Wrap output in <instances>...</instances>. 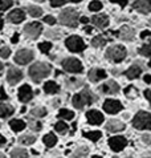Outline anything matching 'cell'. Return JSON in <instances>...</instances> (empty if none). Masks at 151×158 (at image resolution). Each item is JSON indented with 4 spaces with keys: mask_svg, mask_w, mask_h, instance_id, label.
I'll return each mask as SVG.
<instances>
[{
    "mask_svg": "<svg viewBox=\"0 0 151 158\" xmlns=\"http://www.w3.org/2000/svg\"><path fill=\"white\" fill-rule=\"evenodd\" d=\"M49 73H51V65L45 63H36L29 68V76L36 82L41 81L47 76H49Z\"/></svg>",
    "mask_w": 151,
    "mask_h": 158,
    "instance_id": "1",
    "label": "cell"
},
{
    "mask_svg": "<svg viewBox=\"0 0 151 158\" xmlns=\"http://www.w3.org/2000/svg\"><path fill=\"white\" fill-rule=\"evenodd\" d=\"M106 57L113 63H121L126 57V49L122 45H113L106 51Z\"/></svg>",
    "mask_w": 151,
    "mask_h": 158,
    "instance_id": "2",
    "label": "cell"
},
{
    "mask_svg": "<svg viewBox=\"0 0 151 158\" xmlns=\"http://www.w3.org/2000/svg\"><path fill=\"white\" fill-rule=\"evenodd\" d=\"M77 21H78V15L74 10H64L60 14V23L64 25H68V27H77Z\"/></svg>",
    "mask_w": 151,
    "mask_h": 158,
    "instance_id": "3",
    "label": "cell"
},
{
    "mask_svg": "<svg viewBox=\"0 0 151 158\" xmlns=\"http://www.w3.org/2000/svg\"><path fill=\"white\" fill-rule=\"evenodd\" d=\"M133 125L137 129H149L151 128V114L147 112H139L133 120Z\"/></svg>",
    "mask_w": 151,
    "mask_h": 158,
    "instance_id": "4",
    "label": "cell"
},
{
    "mask_svg": "<svg viewBox=\"0 0 151 158\" xmlns=\"http://www.w3.org/2000/svg\"><path fill=\"white\" fill-rule=\"evenodd\" d=\"M63 68L66 72H70V73H81L82 72V64L80 63L77 59H73V57L65 59L63 61Z\"/></svg>",
    "mask_w": 151,
    "mask_h": 158,
    "instance_id": "5",
    "label": "cell"
},
{
    "mask_svg": "<svg viewBox=\"0 0 151 158\" xmlns=\"http://www.w3.org/2000/svg\"><path fill=\"white\" fill-rule=\"evenodd\" d=\"M65 44L68 47V49L72 52H82L85 49V44H84L82 39L78 36H70Z\"/></svg>",
    "mask_w": 151,
    "mask_h": 158,
    "instance_id": "6",
    "label": "cell"
},
{
    "mask_svg": "<svg viewBox=\"0 0 151 158\" xmlns=\"http://www.w3.org/2000/svg\"><path fill=\"white\" fill-rule=\"evenodd\" d=\"M32 59H33V52L29 49H21L15 55V61L20 65L28 64Z\"/></svg>",
    "mask_w": 151,
    "mask_h": 158,
    "instance_id": "7",
    "label": "cell"
},
{
    "mask_svg": "<svg viewBox=\"0 0 151 158\" xmlns=\"http://www.w3.org/2000/svg\"><path fill=\"white\" fill-rule=\"evenodd\" d=\"M41 31H43V27H41V24L40 23H31L28 25H25V28H24L25 35L27 36H29L31 39L39 37V35L41 33Z\"/></svg>",
    "mask_w": 151,
    "mask_h": 158,
    "instance_id": "8",
    "label": "cell"
},
{
    "mask_svg": "<svg viewBox=\"0 0 151 158\" xmlns=\"http://www.w3.org/2000/svg\"><path fill=\"white\" fill-rule=\"evenodd\" d=\"M104 109L105 112L110 113V114H115V113H118L122 109V104L117 100H108L104 104Z\"/></svg>",
    "mask_w": 151,
    "mask_h": 158,
    "instance_id": "9",
    "label": "cell"
},
{
    "mask_svg": "<svg viewBox=\"0 0 151 158\" xmlns=\"http://www.w3.org/2000/svg\"><path fill=\"white\" fill-rule=\"evenodd\" d=\"M21 78H23V72L20 69H16V68H10L8 69V73H7V81L10 82L11 85H15L17 84Z\"/></svg>",
    "mask_w": 151,
    "mask_h": 158,
    "instance_id": "10",
    "label": "cell"
},
{
    "mask_svg": "<svg viewBox=\"0 0 151 158\" xmlns=\"http://www.w3.org/2000/svg\"><path fill=\"white\" fill-rule=\"evenodd\" d=\"M109 145L114 152H121L122 149H125V146L127 145V141L123 137L117 135V137H112L109 139Z\"/></svg>",
    "mask_w": 151,
    "mask_h": 158,
    "instance_id": "11",
    "label": "cell"
},
{
    "mask_svg": "<svg viewBox=\"0 0 151 158\" xmlns=\"http://www.w3.org/2000/svg\"><path fill=\"white\" fill-rule=\"evenodd\" d=\"M134 8L141 14H150L151 12V0H137Z\"/></svg>",
    "mask_w": 151,
    "mask_h": 158,
    "instance_id": "12",
    "label": "cell"
},
{
    "mask_svg": "<svg viewBox=\"0 0 151 158\" xmlns=\"http://www.w3.org/2000/svg\"><path fill=\"white\" fill-rule=\"evenodd\" d=\"M32 97H33V92L29 85H23L19 89V98L21 102H28Z\"/></svg>",
    "mask_w": 151,
    "mask_h": 158,
    "instance_id": "13",
    "label": "cell"
},
{
    "mask_svg": "<svg viewBox=\"0 0 151 158\" xmlns=\"http://www.w3.org/2000/svg\"><path fill=\"white\" fill-rule=\"evenodd\" d=\"M119 90V86L115 81H108L101 86V92L106 94H117Z\"/></svg>",
    "mask_w": 151,
    "mask_h": 158,
    "instance_id": "14",
    "label": "cell"
},
{
    "mask_svg": "<svg viewBox=\"0 0 151 158\" xmlns=\"http://www.w3.org/2000/svg\"><path fill=\"white\" fill-rule=\"evenodd\" d=\"M86 117H88V121L90 122L92 125H100V124H102V121H104V116H102L98 110H89L86 113Z\"/></svg>",
    "mask_w": 151,
    "mask_h": 158,
    "instance_id": "15",
    "label": "cell"
},
{
    "mask_svg": "<svg viewBox=\"0 0 151 158\" xmlns=\"http://www.w3.org/2000/svg\"><path fill=\"white\" fill-rule=\"evenodd\" d=\"M118 36L122 39V40H126V41H131L133 39L135 36V32L134 29H131L130 27H127V25H123V27L119 29L118 32Z\"/></svg>",
    "mask_w": 151,
    "mask_h": 158,
    "instance_id": "16",
    "label": "cell"
},
{
    "mask_svg": "<svg viewBox=\"0 0 151 158\" xmlns=\"http://www.w3.org/2000/svg\"><path fill=\"white\" fill-rule=\"evenodd\" d=\"M125 129V124L118 120H110L108 124H106V130L112 131V133H115V131H121Z\"/></svg>",
    "mask_w": 151,
    "mask_h": 158,
    "instance_id": "17",
    "label": "cell"
},
{
    "mask_svg": "<svg viewBox=\"0 0 151 158\" xmlns=\"http://www.w3.org/2000/svg\"><path fill=\"white\" fill-rule=\"evenodd\" d=\"M106 77V72L104 69H92L90 72H89V80L93 81V82H97L98 80H102V78Z\"/></svg>",
    "mask_w": 151,
    "mask_h": 158,
    "instance_id": "18",
    "label": "cell"
},
{
    "mask_svg": "<svg viewBox=\"0 0 151 158\" xmlns=\"http://www.w3.org/2000/svg\"><path fill=\"white\" fill-rule=\"evenodd\" d=\"M92 23L98 28H105V27H108V24H109V19L106 15H97V16H93Z\"/></svg>",
    "mask_w": 151,
    "mask_h": 158,
    "instance_id": "19",
    "label": "cell"
},
{
    "mask_svg": "<svg viewBox=\"0 0 151 158\" xmlns=\"http://www.w3.org/2000/svg\"><path fill=\"white\" fill-rule=\"evenodd\" d=\"M25 19V14L23 10H13L10 15H8V20L12 23H20Z\"/></svg>",
    "mask_w": 151,
    "mask_h": 158,
    "instance_id": "20",
    "label": "cell"
},
{
    "mask_svg": "<svg viewBox=\"0 0 151 158\" xmlns=\"http://www.w3.org/2000/svg\"><path fill=\"white\" fill-rule=\"evenodd\" d=\"M12 113H13V106L7 104H0V117L2 118L10 117Z\"/></svg>",
    "mask_w": 151,
    "mask_h": 158,
    "instance_id": "21",
    "label": "cell"
},
{
    "mask_svg": "<svg viewBox=\"0 0 151 158\" xmlns=\"http://www.w3.org/2000/svg\"><path fill=\"white\" fill-rule=\"evenodd\" d=\"M80 96H81V98L84 101V104L85 105H90L93 101H94V96L92 94V92L90 90H82L81 93H80Z\"/></svg>",
    "mask_w": 151,
    "mask_h": 158,
    "instance_id": "22",
    "label": "cell"
},
{
    "mask_svg": "<svg viewBox=\"0 0 151 158\" xmlns=\"http://www.w3.org/2000/svg\"><path fill=\"white\" fill-rule=\"evenodd\" d=\"M44 90H45L48 94H55V93L59 92V85H57L56 82H53V81H49V82H47V84L44 85Z\"/></svg>",
    "mask_w": 151,
    "mask_h": 158,
    "instance_id": "23",
    "label": "cell"
},
{
    "mask_svg": "<svg viewBox=\"0 0 151 158\" xmlns=\"http://www.w3.org/2000/svg\"><path fill=\"white\" fill-rule=\"evenodd\" d=\"M11 157L12 158H28V153H27L25 149L16 148V149H13V150H12Z\"/></svg>",
    "mask_w": 151,
    "mask_h": 158,
    "instance_id": "24",
    "label": "cell"
},
{
    "mask_svg": "<svg viewBox=\"0 0 151 158\" xmlns=\"http://www.w3.org/2000/svg\"><path fill=\"white\" fill-rule=\"evenodd\" d=\"M125 74H126L129 78H135V77H138L139 74H141V68L137 67V65H134V67H130L126 71Z\"/></svg>",
    "mask_w": 151,
    "mask_h": 158,
    "instance_id": "25",
    "label": "cell"
},
{
    "mask_svg": "<svg viewBox=\"0 0 151 158\" xmlns=\"http://www.w3.org/2000/svg\"><path fill=\"white\" fill-rule=\"evenodd\" d=\"M10 125H11L12 130H15V131H20L25 128V122L21 121V120H12L10 122Z\"/></svg>",
    "mask_w": 151,
    "mask_h": 158,
    "instance_id": "26",
    "label": "cell"
},
{
    "mask_svg": "<svg viewBox=\"0 0 151 158\" xmlns=\"http://www.w3.org/2000/svg\"><path fill=\"white\" fill-rule=\"evenodd\" d=\"M56 142H57V138H56L55 134H47L45 137H44V143H45L48 148L55 146Z\"/></svg>",
    "mask_w": 151,
    "mask_h": 158,
    "instance_id": "27",
    "label": "cell"
},
{
    "mask_svg": "<svg viewBox=\"0 0 151 158\" xmlns=\"http://www.w3.org/2000/svg\"><path fill=\"white\" fill-rule=\"evenodd\" d=\"M28 12H29V15L33 16V17H39V16L43 15V10L40 7H37V6H29L28 7Z\"/></svg>",
    "mask_w": 151,
    "mask_h": 158,
    "instance_id": "28",
    "label": "cell"
},
{
    "mask_svg": "<svg viewBox=\"0 0 151 158\" xmlns=\"http://www.w3.org/2000/svg\"><path fill=\"white\" fill-rule=\"evenodd\" d=\"M84 137H86L89 139H92V141H97V139L101 138V131H86V133H84Z\"/></svg>",
    "mask_w": 151,
    "mask_h": 158,
    "instance_id": "29",
    "label": "cell"
},
{
    "mask_svg": "<svg viewBox=\"0 0 151 158\" xmlns=\"http://www.w3.org/2000/svg\"><path fill=\"white\" fill-rule=\"evenodd\" d=\"M36 141V137L35 135H21L19 138V142L23 143V145H31Z\"/></svg>",
    "mask_w": 151,
    "mask_h": 158,
    "instance_id": "30",
    "label": "cell"
},
{
    "mask_svg": "<svg viewBox=\"0 0 151 158\" xmlns=\"http://www.w3.org/2000/svg\"><path fill=\"white\" fill-rule=\"evenodd\" d=\"M88 148H78L77 150H74L73 152V154H72V157L73 158H84L86 154H88Z\"/></svg>",
    "mask_w": 151,
    "mask_h": 158,
    "instance_id": "31",
    "label": "cell"
},
{
    "mask_svg": "<svg viewBox=\"0 0 151 158\" xmlns=\"http://www.w3.org/2000/svg\"><path fill=\"white\" fill-rule=\"evenodd\" d=\"M73 105H74V108H77V109H82L84 106H85V104H84V101H82L80 94L73 96Z\"/></svg>",
    "mask_w": 151,
    "mask_h": 158,
    "instance_id": "32",
    "label": "cell"
},
{
    "mask_svg": "<svg viewBox=\"0 0 151 158\" xmlns=\"http://www.w3.org/2000/svg\"><path fill=\"white\" fill-rule=\"evenodd\" d=\"M59 117L65 118V120H72V118L74 117V113L68 110V109H61L60 113H59Z\"/></svg>",
    "mask_w": 151,
    "mask_h": 158,
    "instance_id": "33",
    "label": "cell"
},
{
    "mask_svg": "<svg viewBox=\"0 0 151 158\" xmlns=\"http://www.w3.org/2000/svg\"><path fill=\"white\" fill-rule=\"evenodd\" d=\"M31 114L35 117H44L47 114V109L45 108H35V109H32Z\"/></svg>",
    "mask_w": 151,
    "mask_h": 158,
    "instance_id": "34",
    "label": "cell"
},
{
    "mask_svg": "<svg viewBox=\"0 0 151 158\" xmlns=\"http://www.w3.org/2000/svg\"><path fill=\"white\" fill-rule=\"evenodd\" d=\"M92 44H93L94 47H104L105 44H106V39H105L104 36H97V37L93 39Z\"/></svg>",
    "mask_w": 151,
    "mask_h": 158,
    "instance_id": "35",
    "label": "cell"
},
{
    "mask_svg": "<svg viewBox=\"0 0 151 158\" xmlns=\"http://www.w3.org/2000/svg\"><path fill=\"white\" fill-rule=\"evenodd\" d=\"M139 53L143 55V56H151V43L145 44V45L139 49Z\"/></svg>",
    "mask_w": 151,
    "mask_h": 158,
    "instance_id": "36",
    "label": "cell"
},
{
    "mask_svg": "<svg viewBox=\"0 0 151 158\" xmlns=\"http://www.w3.org/2000/svg\"><path fill=\"white\" fill-rule=\"evenodd\" d=\"M102 8V3L98 2V0H93V2L89 4V10L90 11H100Z\"/></svg>",
    "mask_w": 151,
    "mask_h": 158,
    "instance_id": "37",
    "label": "cell"
},
{
    "mask_svg": "<svg viewBox=\"0 0 151 158\" xmlns=\"http://www.w3.org/2000/svg\"><path fill=\"white\" fill-rule=\"evenodd\" d=\"M125 94L127 96V97H137V96H138V92L135 90V88L127 86L126 89H125Z\"/></svg>",
    "mask_w": 151,
    "mask_h": 158,
    "instance_id": "38",
    "label": "cell"
},
{
    "mask_svg": "<svg viewBox=\"0 0 151 158\" xmlns=\"http://www.w3.org/2000/svg\"><path fill=\"white\" fill-rule=\"evenodd\" d=\"M55 129L59 131V133H65V131L68 130V125H66L65 122H57L56 126H55Z\"/></svg>",
    "mask_w": 151,
    "mask_h": 158,
    "instance_id": "39",
    "label": "cell"
},
{
    "mask_svg": "<svg viewBox=\"0 0 151 158\" xmlns=\"http://www.w3.org/2000/svg\"><path fill=\"white\" fill-rule=\"evenodd\" d=\"M12 6V0H0V11H6Z\"/></svg>",
    "mask_w": 151,
    "mask_h": 158,
    "instance_id": "40",
    "label": "cell"
},
{
    "mask_svg": "<svg viewBox=\"0 0 151 158\" xmlns=\"http://www.w3.org/2000/svg\"><path fill=\"white\" fill-rule=\"evenodd\" d=\"M39 48H40V51H41L43 53H48L49 49L52 48V44L51 43H41V44H39Z\"/></svg>",
    "mask_w": 151,
    "mask_h": 158,
    "instance_id": "41",
    "label": "cell"
},
{
    "mask_svg": "<svg viewBox=\"0 0 151 158\" xmlns=\"http://www.w3.org/2000/svg\"><path fill=\"white\" fill-rule=\"evenodd\" d=\"M11 55V49L8 47H3L2 49H0V56H2V57H8V56Z\"/></svg>",
    "mask_w": 151,
    "mask_h": 158,
    "instance_id": "42",
    "label": "cell"
},
{
    "mask_svg": "<svg viewBox=\"0 0 151 158\" xmlns=\"http://www.w3.org/2000/svg\"><path fill=\"white\" fill-rule=\"evenodd\" d=\"M47 36H48V37L52 36V39H60L61 33H60V32H56V31H48V32H47Z\"/></svg>",
    "mask_w": 151,
    "mask_h": 158,
    "instance_id": "43",
    "label": "cell"
},
{
    "mask_svg": "<svg viewBox=\"0 0 151 158\" xmlns=\"http://www.w3.org/2000/svg\"><path fill=\"white\" fill-rule=\"evenodd\" d=\"M66 0H51V4L52 7H60V6H64Z\"/></svg>",
    "mask_w": 151,
    "mask_h": 158,
    "instance_id": "44",
    "label": "cell"
},
{
    "mask_svg": "<svg viewBox=\"0 0 151 158\" xmlns=\"http://www.w3.org/2000/svg\"><path fill=\"white\" fill-rule=\"evenodd\" d=\"M44 21L48 23V24H51V25H53V24L56 23V19L53 16H45V17H44Z\"/></svg>",
    "mask_w": 151,
    "mask_h": 158,
    "instance_id": "45",
    "label": "cell"
},
{
    "mask_svg": "<svg viewBox=\"0 0 151 158\" xmlns=\"http://www.w3.org/2000/svg\"><path fill=\"white\" fill-rule=\"evenodd\" d=\"M31 128L35 129V130H40L41 129V124H40V122H36V121H31Z\"/></svg>",
    "mask_w": 151,
    "mask_h": 158,
    "instance_id": "46",
    "label": "cell"
},
{
    "mask_svg": "<svg viewBox=\"0 0 151 158\" xmlns=\"http://www.w3.org/2000/svg\"><path fill=\"white\" fill-rule=\"evenodd\" d=\"M69 84H72L73 86H78L82 84V81H78L77 78H69Z\"/></svg>",
    "mask_w": 151,
    "mask_h": 158,
    "instance_id": "47",
    "label": "cell"
},
{
    "mask_svg": "<svg viewBox=\"0 0 151 158\" xmlns=\"http://www.w3.org/2000/svg\"><path fill=\"white\" fill-rule=\"evenodd\" d=\"M142 141L145 143H151V134H145L142 135Z\"/></svg>",
    "mask_w": 151,
    "mask_h": 158,
    "instance_id": "48",
    "label": "cell"
},
{
    "mask_svg": "<svg viewBox=\"0 0 151 158\" xmlns=\"http://www.w3.org/2000/svg\"><path fill=\"white\" fill-rule=\"evenodd\" d=\"M112 3H118L121 7H125L126 6V3H127V0H110Z\"/></svg>",
    "mask_w": 151,
    "mask_h": 158,
    "instance_id": "49",
    "label": "cell"
},
{
    "mask_svg": "<svg viewBox=\"0 0 151 158\" xmlns=\"http://www.w3.org/2000/svg\"><path fill=\"white\" fill-rule=\"evenodd\" d=\"M0 94H2V100H7V98H8L7 94H6V92H4V88H3V86L0 88Z\"/></svg>",
    "mask_w": 151,
    "mask_h": 158,
    "instance_id": "50",
    "label": "cell"
},
{
    "mask_svg": "<svg viewBox=\"0 0 151 158\" xmlns=\"http://www.w3.org/2000/svg\"><path fill=\"white\" fill-rule=\"evenodd\" d=\"M150 35H151V31H145V32H142L141 37L143 39V37H147V36H150Z\"/></svg>",
    "mask_w": 151,
    "mask_h": 158,
    "instance_id": "51",
    "label": "cell"
},
{
    "mask_svg": "<svg viewBox=\"0 0 151 158\" xmlns=\"http://www.w3.org/2000/svg\"><path fill=\"white\" fill-rule=\"evenodd\" d=\"M17 41H19V35L15 33V35H13V37H12V43H13V44H16Z\"/></svg>",
    "mask_w": 151,
    "mask_h": 158,
    "instance_id": "52",
    "label": "cell"
},
{
    "mask_svg": "<svg viewBox=\"0 0 151 158\" xmlns=\"http://www.w3.org/2000/svg\"><path fill=\"white\" fill-rule=\"evenodd\" d=\"M145 96L149 98V101H150V104H151V90H146L145 92Z\"/></svg>",
    "mask_w": 151,
    "mask_h": 158,
    "instance_id": "53",
    "label": "cell"
},
{
    "mask_svg": "<svg viewBox=\"0 0 151 158\" xmlns=\"http://www.w3.org/2000/svg\"><path fill=\"white\" fill-rule=\"evenodd\" d=\"M143 80H145V82H147V84H150V82H151V76H150V74H146Z\"/></svg>",
    "mask_w": 151,
    "mask_h": 158,
    "instance_id": "54",
    "label": "cell"
},
{
    "mask_svg": "<svg viewBox=\"0 0 151 158\" xmlns=\"http://www.w3.org/2000/svg\"><path fill=\"white\" fill-rule=\"evenodd\" d=\"M4 145H6V138H4L3 135H0V148L4 146Z\"/></svg>",
    "mask_w": 151,
    "mask_h": 158,
    "instance_id": "55",
    "label": "cell"
},
{
    "mask_svg": "<svg viewBox=\"0 0 151 158\" xmlns=\"http://www.w3.org/2000/svg\"><path fill=\"white\" fill-rule=\"evenodd\" d=\"M80 21H81V23H88L89 19H88V17H81V19H80Z\"/></svg>",
    "mask_w": 151,
    "mask_h": 158,
    "instance_id": "56",
    "label": "cell"
},
{
    "mask_svg": "<svg viewBox=\"0 0 151 158\" xmlns=\"http://www.w3.org/2000/svg\"><path fill=\"white\" fill-rule=\"evenodd\" d=\"M2 28H3V20L0 19V29H2Z\"/></svg>",
    "mask_w": 151,
    "mask_h": 158,
    "instance_id": "57",
    "label": "cell"
},
{
    "mask_svg": "<svg viewBox=\"0 0 151 158\" xmlns=\"http://www.w3.org/2000/svg\"><path fill=\"white\" fill-rule=\"evenodd\" d=\"M0 158H6V156H4V154H2V153H0Z\"/></svg>",
    "mask_w": 151,
    "mask_h": 158,
    "instance_id": "58",
    "label": "cell"
},
{
    "mask_svg": "<svg viewBox=\"0 0 151 158\" xmlns=\"http://www.w3.org/2000/svg\"><path fill=\"white\" fill-rule=\"evenodd\" d=\"M73 3H78V2H81V0H72Z\"/></svg>",
    "mask_w": 151,
    "mask_h": 158,
    "instance_id": "59",
    "label": "cell"
},
{
    "mask_svg": "<svg viewBox=\"0 0 151 158\" xmlns=\"http://www.w3.org/2000/svg\"><path fill=\"white\" fill-rule=\"evenodd\" d=\"M2 69H3V64L0 63V72H2Z\"/></svg>",
    "mask_w": 151,
    "mask_h": 158,
    "instance_id": "60",
    "label": "cell"
},
{
    "mask_svg": "<svg viewBox=\"0 0 151 158\" xmlns=\"http://www.w3.org/2000/svg\"><path fill=\"white\" fill-rule=\"evenodd\" d=\"M149 65H150V67H151V61H150V63H149Z\"/></svg>",
    "mask_w": 151,
    "mask_h": 158,
    "instance_id": "61",
    "label": "cell"
},
{
    "mask_svg": "<svg viewBox=\"0 0 151 158\" xmlns=\"http://www.w3.org/2000/svg\"><path fill=\"white\" fill-rule=\"evenodd\" d=\"M93 158H101V157H93Z\"/></svg>",
    "mask_w": 151,
    "mask_h": 158,
    "instance_id": "62",
    "label": "cell"
},
{
    "mask_svg": "<svg viewBox=\"0 0 151 158\" xmlns=\"http://www.w3.org/2000/svg\"><path fill=\"white\" fill-rule=\"evenodd\" d=\"M39 2H44V0H39Z\"/></svg>",
    "mask_w": 151,
    "mask_h": 158,
    "instance_id": "63",
    "label": "cell"
},
{
    "mask_svg": "<svg viewBox=\"0 0 151 158\" xmlns=\"http://www.w3.org/2000/svg\"><path fill=\"white\" fill-rule=\"evenodd\" d=\"M150 25H151V20H150Z\"/></svg>",
    "mask_w": 151,
    "mask_h": 158,
    "instance_id": "64",
    "label": "cell"
}]
</instances>
